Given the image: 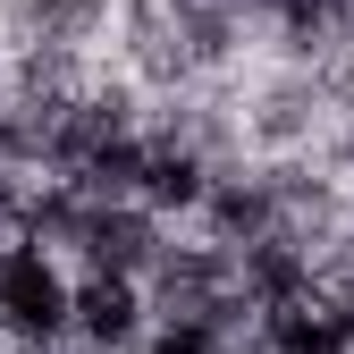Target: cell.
Wrapping results in <instances>:
<instances>
[{
    "label": "cell",
    "mask_w": 354,
    "mask_h": 354,
    "mask_svg": "<svg viewBox=\"0 0 354 354\" xmlns=\"http://www.w3.org/2000/svg\"><path fill=\"white\" fill-rule=\"evenodd\" d=\"M144 337H152L144 279H118V270H76V304H68V354H136Z\"/></svg>",
    "instance_id": "obj_1"
},
{
    "label": "cell",
    "mask_w": 354,
    "mask_h": 354,
    "mask_svg": "<svg viewBox=\"0 0 354 354\" xmlns=\"http://www.w3.org/2000/svg\"><path fill=\"white\" fill-rule=\"evenodd\" d=\"M136 354H228V346H219L203 321H152V337H144Z\"/></svg>",
    "instance_id": "obj_2"
},
{
    "label": "cell",
    "mask_w": 354,
    "mask_h": 354,
    "mask_svg": "<svg viewBox=\"0 0 354 354\" xmlns=\"http://www.w3.org/2000/svg\"><path fill=\"white\" fill-rule=\"evenodd\" d=\"M9 354H68V346H9Z\"/></svg>",
    "instance_id": "obj_3"
}]
</instances>
